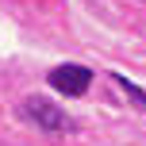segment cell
I'll list each match as a JSON object with an SVG mask.
<instances>
[{"label":"cell","instance_id":"obj_2","mask_svg":"<svg viewBox=\"0 0 146 146\" xmlns=\"http://www.w3.org/2000/svg\"><path fill=\"white\" fill-rule=\"evenodd\" d=\"M50 85L58 92H66V96H85L88 85H92V69H85V66H58V69H50Z\"/></svg>","mask_w":146,"mask_h":146},{"label":"cell","instance_id":"obj_1","mask_svg":"<svg viewBox=\"0 0 146 146\" xmlns=\"http://www.w3.org/2000/svg\"><path fill=\"white\" fill-rule=\"evenodd\" d=\"M23 119H31L38 131H50V135H66V131H73V119L58 108V104L42 100V96H27V100H23Z\"/></svg>","mask_w":146,"mask_h":146},{"label":"cell","instance_id":"obj_3","mask_svg":"<svg viewBox=\"0 0 146 146\" xmlns=\"http://www.w3.org/2000/svg\"><path fill=\"white\" fill-rule=\"evenodd\" d=\"M111 77H115V81H119V85H123V88H127V96H131V100H135V104H139V108H146V92H142V88H139V85H131V77H119V73H111Z\"/></svg>","mask_w":146,"mask_h":146}]
</instances>
